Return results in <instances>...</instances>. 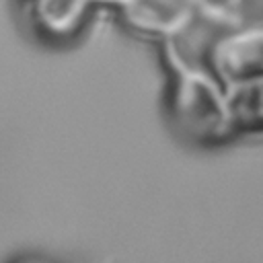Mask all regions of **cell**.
Here are the masks:
<instances>
[{"instance_id":"obj_1","label":"cell","mask_w":263,"mask_h":263,"mask_svg":"<svg viewBox=\"0 0 263 263\" xmlns=\"http://www.w3.org/2000/svg\"><path fill=\"white\" fill-rule=\"evenodd\" d=\"M125 8L138 27L166 31L185 21L189 0H125Z\"/></svg>"},{"instance_id":"obj_2","label":"cell","mask_w":263,"mask_h":263,"mask_svg":"<svg viewBox=\"0 0 263 263\" xmlns=\"http://www.w3.org/2000/svg\"><path fill=\"white\" fill-rule=\"evenodd\" d=\"M84 4L86 0H39V14L47 27L64 31L78 21Z\"/></svg>"},{"instance_id":"obj_3","label":"cell","mask_w":263,"mask_h":263,"mask_svg":"<svg viewBox=\"0 0 263 263\" xmlns=\"http://www.w3.org/2000/svg\"><path fill=\"white\" fill-rule=\"evenodd\" d=\"M210 2H218V0H210Z\"/></svg>"}]
</instances>
